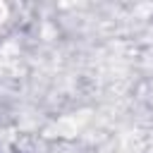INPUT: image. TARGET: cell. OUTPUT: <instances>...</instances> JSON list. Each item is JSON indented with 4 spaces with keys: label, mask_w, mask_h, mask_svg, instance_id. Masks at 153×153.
<instances>
[{
    "label": "cell",
    "mask_w": 153,
    "mask_h": 153,
    "mask_svg": "<svg viewBox=\"0 0 153 153\" xmlns=\"http://www.w3.org/2000/svg\"><path fill=\"white\" fill-rule=\"evenodd\" d=\"M0 153H7V151H0Z\"/></svg>",
    "instance_id": "6da1fadb"
}]
</instances>
